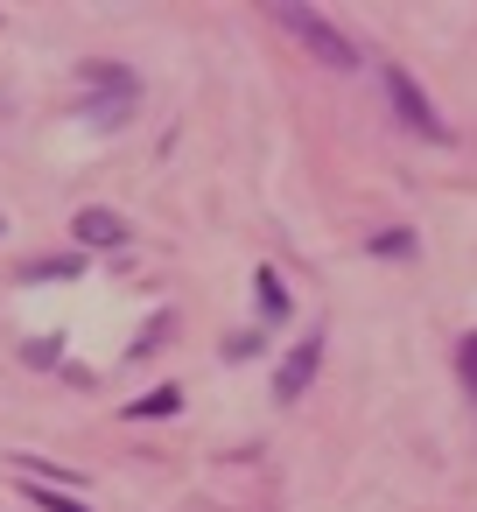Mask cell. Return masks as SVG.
I'll return each mask as SVG.
<instances>
[{"instance_id": "6da1fadb", "label": "cell", "mask_w": 477, "mask_h": 512, "mask_svg": "<svg viewBox=\"0 0 477 512\" xmlns=\"http://www.w3.org/2000/svg\"><path fill=\"white\" fill-rule=\"evenodd\" d=\"M267 22H274V29H288L316 64H330V71H358V43H351L330 15L302 8V0H267Z\"/></svg>"}, {"instance_id": "7a4b0ae2", "label": "cell", "mask_w": 477, "mask_h": 512, "mask_svg": "<svg viewBox=\"0 0 477 512\" xmlns=\"http://www.w3.org/2000/svg\"><path fill=\"white\" fill-rule=\"evenodd\" d=\"M85 85L99 92V99L85 106L99 127H120V120L134 113V99H141V78H134L127 64H85Z\"/></svg>"}, {"instance_id": "3957f363", "label": "cell", "mask_w": 477, "mask_h": 512, "mask_svg": "<svg viewBox=\"0 0 477 512\" xmlns=\"http://www.w3.org/2000/svg\"><path fill=\"white\" fill-rule=\"evenodd\" d=\"M386 99H393V113H400L407 134H421V141H449V120L435 113V99H428L400 64H386Z\"/></svg>"}, {"instance_id": "277c9868", "label": "cell", "mask_w": 477, "mask_h": 512, "mask_svg": "<svg viewBox=\"0 0 477 512\" xmlns=\"http://www.w3.org/2000/svg\"><path fill=\"white\" fill-rule=\"evenodd\" d=\"M316 365H323V330H309L288 358H281V372H274V393L281 400H302L309 393V379H316Z\"/></svg>"}, {"instance_id": "5b68a950", "label": "cell", "mask_w": 477, "mask_h": 512, "mask_svg": "<svg viewBox=\"0 0 477 512\" xmlns=\"http://www.w3.org/2000/svg\"><path fill=\"white\" fill-rule=\"evenodd\" d=\"M78 239H85V246H120L127 225H120V211H99V204H92V211H78Z\"/></svg>"}, {"instance_id": "8992f818", "label": "cell", "mask_w": 477, "mask_h": 512, "mask_svg": "<svg viewBox=\"0 0 477 512\" xmlns=\"http://www.w3.org/2000/svg\"><path fill=\"white\" fill-rule=\"evenodd\" d=\"M22 498H29V505H43V512H92L78 491H64V484H43V477H29V484H22Z\"/></svg>"}, {"instance_id": "52a82bcc", "label": "cell", "mask_w": 477, "mask_h": 512, "mask_svg": "<svg viewBox=\"0 0 477 512\" xmlns=\"http://www.w3.org/2000/svg\"><path fill=\"white\" fill-rule=\"evenodd\" d=\"M183 407V393L176 386H155V393H141L134 407H127V421H162V414H176Z\"/></svg>"}, {"instance_id": "ba28073f", "label": "cell", "mask_w": 477, "mask_h": 512, "mask_svg": "<svg viewBox=\"0 0 477 512\" xmlns=\"http://www.w3.org/2000/svg\"><path fill=\"white\" fill-rule=\"evenodd\" d=\"M253 281H260V309H267V316H288V288H281V274H274V267H260Z\"/></svg>"}, {"instance_id": "9c48e42d", "label": "cell", "mask_w": 477, "mask_h": 512, "mask_svg": "<svg viewBox=\"0 0 477 512\" xmlns=\"http://www.w3.org/2000/svg\"><path fill=\"white\" fill-rule=\"evenodd\" d=\"M456 372H463V386H470V400H477V330L456 344Z\"/></svg>"}, {"instance_id": "30bf717a", "label": "cell", "mask_w": 477, "mask_h": 512, "mask_svg": "<svg viewBox=\"0 0 477 512\" xmlns=\"http://www.w3.org/2000/svg\"><path fill=\"white\" fill-rule=\"evenodd\" d=\"M372 253H414V232H379Z\"/></svg>"}]
</instances>
